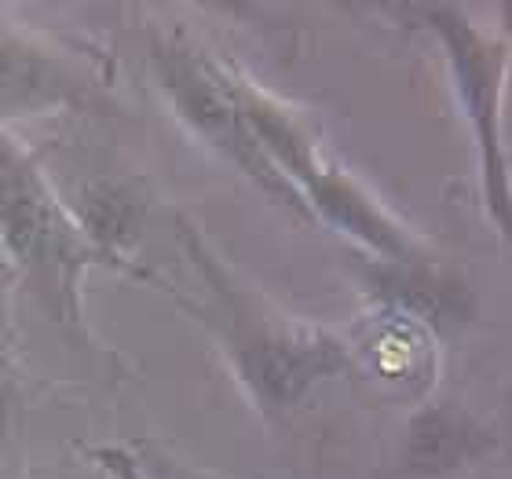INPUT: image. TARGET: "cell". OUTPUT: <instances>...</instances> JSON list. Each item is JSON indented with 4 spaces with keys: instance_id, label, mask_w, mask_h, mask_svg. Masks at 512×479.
<instances>
[{
    "instance_id": "9c48e42d",
    "label": "cell",
    "mask_w": 512,
    "mask_h": 479,
    "mask_svg": "<svg viewBox=\"0 0 512 479\" xmlns=\"http://www.w3.org/2000/svg\"><path fill=\"white\" fill-rule=\"evenodd\" d=\"M19 414H22L19 381H15L11 373L0 370V447L11 439V432H15V425H19Z\"/></svg>"
},
{
    "instance_id": "3957f363",
    "label": "cell",
    "mask_w": 512,
    "mask_h": 479,
    "mask_svg": "<svg viewBox=\"0 0 512 479\" xmlns=\"http://www.w3.org/2000/svg\"><path fill=\"white\" fill-rule=\"evenodd\" d=\"M0 249L37 304L59 322H81V282L99 264L37 161L0 128Z\"/></svg>"
},
{
    "instance_id": "30bf717a",
    "label": "cell",
    "mask_w": 512,
    "mask_h": 479,
    "mask_svg": "<svg viewBox=\"0 0 512 479\" xmlns=\"http://www.w3.org/2000/svg\"><path fill=\"white\" fill-rule=\"evenodd\" d=\"M143 465H147L150 479H205L187 469V465H180V461H172L169 454H161V450H147Z\"/></svg>"
},
{
    "instance_id": "8fae6325",
    "label": "cell",
    "mask_w": 512,
    "mask_h": 479,
    "mask_svg": "<svg viewBox=\"0 0 512 479\" xmlns=\"http://www.w3.org/2000/svg\"><path fill=\"white\" fill-rule=\"evenodd\" d=\"M37 479H118V476L110 469H103V465H59V469L44 472Z\"/></svg>"
},
{
    "instance_id": "5b68a950",
    "label": "cell",
    "mask_w": 512,
    "mask_h": 479,
    "mask_svg": "<svg viewBox=\"0 0 512 479\" xmlns=\"http://www.w3.org/2000/svg\"><path fill=\"white\" fill-rule=\"evenodd\" d=\"M428 33H436L447 52L450 77L458 99L469 114L472 136L480 147L483 194L491 205L494 227L509 235V161L502 139V85H505V44L483 33L461 8L421 4L410 8Z\"/></svg>"
},
{
    "instance_id": "8992f818",
    "label": "cell",
    "mask_w": 512,
    "mask_h": 479,
    "mask_svg": "<svg viewBox=\"0 0 512 479\" xmlns=\"http://www.w3.org/2000/svg\"><path fill=\"white\" fill-rule=\"evenodd\" d=\"M99 114L107 110V85L74 52L37 33L0 22V125L48 114Z\"/></svg>"
},
{
    "instance_id": "ba28073f",
    "label": "cell",
    "mask_w": 512,
    "mask_h": 479,
    "mask_svg": "<svg viewBox=\"0 0 512 479\" xmlns=\"http://www.w3.org/2000/svg\"><path fill=\"white\" fill-rule=\"evenodd\" d=\"M66 213L77 224V231L92 245L99 264L128 267L143 224H147L150 198L143 183L132 176H88L63 198Z\"/></svg>"
},
{
    "instance_id": "7a4b0ae2",
    "label": "cell",
    "mask_w": 512,
    "mask_h": 479,
    "mask_svg": "<svg viewBox=\"0 0 512 479\" xmlns=\"http://www.w3.org/2000/svg\"><path fill=\"white\" fill-rule=\"evenodd\" d=\"M235 96L260 154L289 183V191L297 194L304 209L311 205V213L319 216L322 224H330L333 231H341L355 245H363L381 264H428L417 238L395 216L384 213L363 183H355L337 161L322 154L319 139L311 136V128L293 110H286L278 99L264 96L260 88L242 81V77H235Z\"/></svg>"
},
{
    "instance_id": "52a82bcc",
    "label": "cell",
    "mask_w": 512,
    "mask_h": 479,
    "mask_svg": "<svg viewBox=\"0 0 512 479\" xmlns=\"http://www.w3.org/2000/svg\"><path fill=\"white\" fill-rule=\"evenodd\" d=\"M498 450V436L458 399H436L406 421L399 472L406 479H443L472 469Z\"/></svg>"
},
{
    "instance_id": "6da1fadb",
    "label": "cell",
    "mask_w": 512,
    "mask_h": 479,
    "mask_svg": "<svg viewBox=\"0 0 512 479\" xmlns=\"http://www.w3.org/2000/svg\"><path fill=\"white\" fill-rule=\"evenodd\" d=\"M180 242L205 282V300L191 304V311L202 315L216 344L224 348L238 384L267 421L289 417L319 384L352 366V344L333 330L293 319L256 289L242 286L183 216Z\"/></svg>"
},
{
    "instance_id": "277c9868",
    "label": "cell",
    "mask_w": 512,
    "mask_h": 479,
    "mask_svg": "<svg viewBox=\"0 0 512 479\" xmlns=\"http://www.w3.org/2000/svg\"><path fill=\"white\" fill-rule=\"evenodd\" d=\"M150 70H154L161 96L169 99L176 118L191 128V136L213 147L238 172H246L267 198L289 205L293 213H304L300 198L289 191V183L267 165V158L256 147L253 132L238 110L235 74H227L216 59H209L202 48L187 44L183 37H154Z\"/></svg>"
}]
</instances>
